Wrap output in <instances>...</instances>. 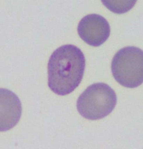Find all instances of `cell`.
<instances>
[{
    "instance_id": "obj_1",
    "label": "cell",
    "mask_w": 143,
    "mask_h": 149,
    "mask_svg": "<svg viewBox=\"0 0 143 149\" xmlns=\"http://www.w3.org/2000/svg\"><path fill=\"white\" fill-rule=\"evenodd\" d=\"M85 67L84 54L79 48L72 45L59 47L49 60V87L59 95L70 94L81 82Z\"/></svg>"
},
{
    "instance_id": "obj_5",
    "label": "cell",
    "mask_w": 143,
    "mask_h": 149,
    "mask_svg": "<svg viewBox=\"0 0 143 149\" xmlns=\"http://www.w3.org/2000/svg\"><path fill=\"white\" fill-rule=\"evenodd\" d=\"M1 132H6L16 125L21 116V102L11 91L1 89Z\"/></svg>"
},
{
    "instance_id": "obj_4",
    "label": "cell",
    "mask_w": 143,
    "mask_h": 149,
    "mask_svg": "<svg viewBox=\"0 0 143 149\" xmlns=\"http://www.w3.org/2000/svg\"><path fill=\"white\" fill-rule=\"evenodd\" d=\"M77 31L80 38L87 44L98 47L109 38L110 27L102 16L91 14L82 19L78 25Z\"/></svg>"
},
{
    "instance_id": "obj_6",
    "label": "cell",
    "mask_w": 143,
    "mask_h": 149,
    "mask_svg": "<svg viewBox=\"0 0 143 149\" xmlns=\"http://www.w3.org/2000/svg\"><path fill=\"white\" fill-rule=\"evenodd\" d=\"M136 1H102L103 3L113 13H123L131 9Z\"/></svg>"
},
{
    "instance_id": "obj_2",
    "label": "cell",
    "mask_w": 143,
    "mask_h": 149,
    "mask_svg": "<svg viewBox=\"0 0 143 149\" xmlns=\"http://www.w3.org/2000/svg\"><path fill=\"white\" fill-rule=\"evenodd\" d=\"M116 102V95L113 89L106 84L99 82L89 86L80 95L77 109L85 119L96 120L111 113Z\"/></svg>"
},
{
    "instance_id": "obj_3",
    "label": "cell",
    "mask_w": 143,
    "mask_h": 149,
    "mask_svg": "<svg viewBox=\"0 0 143 149\" xmlns=\"http://www.w3.org/2000/svg\"><path fill=\"white\" fill-rule=\"evenodd\" d=\"M111 71L115 80L123 86H139L143 81V51L134 46L121 49L113 58Z\"/></svg>"
}]
</instances>
